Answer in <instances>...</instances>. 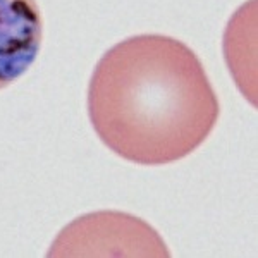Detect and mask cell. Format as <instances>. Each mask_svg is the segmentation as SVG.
<instances>
[{
	"instance_id": "obj_1",
	"label": "cell",
	"mask_w": 258,
	"mask_h": 258,
	"mask_svg": "<svg viewBox=\"0 0 258 258\" xmlns=\"http://www.w3.org/2000/svg\"><path fill=\"white\" fill-rule=\"evenodd\" d=\"M86 105L102 143L138 165L188 157L220 114L202 60L165 35H136L107 50L91 73Z\"/></svg>"
},
{
	"instance_id": "obj_2",
	"label": "cell",
	"mask_w": 258,
	"mask_h": 258,
	"mask_svg": "<svg viewBox=\"0 0 258 258\" xmlns=\"http://www.w3.org/2000/svg\"><path fill=\"white\" fill-rule=\"evenodd\" d=\"M48 256H170L160 234L143 219L103 210L73 220L59 232Z\"/></svg>"
},
{
	"instance_id": "obj_3",
	"label": "cell",
	"mask_w": 258,
	"mask_h": 258,
	"mask_svg": "<svg viewBox=\"0 0 258 258\" xmlns=\"http://www.w3.org/2000/svg\"><path fill=\"white\" fill-rule=\"evenodd\" d=\"M43 40L36 0H0V90L33 66Z\"/></svg>"
}]
</instances>
